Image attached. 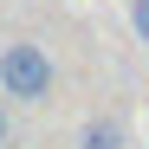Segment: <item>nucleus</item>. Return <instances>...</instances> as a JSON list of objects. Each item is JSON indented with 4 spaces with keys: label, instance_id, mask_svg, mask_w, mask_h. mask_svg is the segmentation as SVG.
Here are the masks:
<instances>
[{
    "label": "nucleus",
    "instance_id": "nucleus-1",
    "mask_svg": "<svg viewBox=\"0 0 149 149\" xmlns=\"http://www.w3.org/2000/svg\"><path fill=\"white\" fill-rule=\"evenodd\" d=\"M52 84H58V65H52V52H45V45L13 39L7 52H0V97L45 104V97H52Z\"/></svg>",
    "mask_w": 149,
    "mask_h": 149
},
{
    "label": "nucleus",
    "instance_id": "nucleus-2",
    "mask_svg": "<svg viewBox=\"0 0 149 149\" xmlns=\"http://www.w3.org/2000/svg\"><path fill=\"white\" fill-rule=\"evenodd\" d=\"M130 136H123V123L117 117H91L84 123V136H78V149H123Z\"/></svg>",
    "mask_w": 149,
    "mask_h": 149
},
{
    "label": "nucleus",
    "instance_id": "nucleus-3",
    "mask_svg": "<svg viewBox=\"0 0 149 149\" xmlns=\"http://www.w3.org/2000/svg\"><path fill=\"white\" fill-rule=\"evenodd\" d=\"M130 33L136 45H149V0H130Z\"/></svg>",
    "mask_w": 149,
    "mask_h": 149
},
{
    "label": "nucleus",
    "instance_id": "nucleus-4",
    "mask_svg": "<svg viewBox=\"0 0 149 149\" xmlns=\"http://www.w3.org/2000/svg\"><path fill=\"white\" fill-rule=\"evenodd\" d=\"M7 136H13V117H7V97H0V149H7Z\"/></svg>",
    "mask_w": 149,
    "mask_h": 149
}]
</instances>
